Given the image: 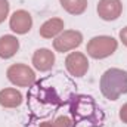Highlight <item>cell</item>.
Instances as JSON below:
<instances>
[{
	"label": "cell",
	"mask_w": 127,
	"mask_h": 127,
	"mask_svg": "<svg viewBox=\"0 0 127 127\" xmlns=\"http://www.w3.org/2000/svg\"><path fill=\"white\" fill-rule=\"evenodd\" d=\"M102 95L109 100H117L121 95L127 93V71L121 68L106 69L99 81Z\"/></svg>",
	"instance_id": "cell-1"
},
{
	"label": "cell",
	"mask_w": 127,
	"mask_h": 127,
	"mask_svg": "<svg viewBox=\"0 0 127 127\" xmlns=\"http://www.w3.org/2000/svg\"><path fill=\"white\" fill-rule=\"evenodd\" d=\"M118 47V41L111 35H96L89 40L86 52L93 59H103L111 56Z\"/></svg>",
	"instance_id": "cell-2"
},
{
	"label": "cell",
	"mask_w": 127,
	"mask_h": 127,
	"mask_svg": "<svg viewBox=\"0 0 127 127\" xmlns=\"http://www.w3.org/2000/svg\"><path fill=\"white\" fill-rule=\"evenodd\" d=\"M6 75L9 81L19 87H30L35 81V72L25 64H13L7 68Z\"/></svg>",
	"instance_id": "cell-3"
},
{
	"label": "cell",
	"mask_w": 127,
	"mask_h": 127,
	"mask_svg": "<svg viewBox=\"0 0 127 127\" xmlns=\"http://www.w3.org/2000/svg\"><path fill=\"white\" fill-rule=\"evenodd\" d=\"M83 41V34L77 30H66L62 31L55 40H53V47L56 52H69L77 49Z\"/></svg>",
	"instance_id": "cell-4"
},
{
	"label": "cell",
	"mask_w": 127,
	"mask_h": 127,
	"mask_svg": "<svg viewBox=\"0 0 127 127\" xmlns=\"http://www.w3.org/2000/svg\"><path fill=\"white\" fill-rule=\"evenodd\" d=\"M65 66H66V71L71 75L83 77V75H86V72L89 69L87 56L81 52H71L65 59Z\"/></svg>",
	"instance_id": "cell-5"
},
{
	"label": "cell",
	"mask_w": 127,
	"mask_h": 127,
	"mask_svg": "<svg viewBox=\"0 0 127 127\" xmlns=\"http://www.w3.org/2000/svg\"><path fill=\"white\" fill-rule=\"evenodd\" d=\"M96 10L103 21H115L121 16L123 3L121 0H99Z\"/></svg>",
	"instance_id": "cell-6"
},
{
	"label": "cell",
	"mask_w": 127,
	"mask_h": 127,
	"mask_svg": "<svg viewBox=\"0 0 127 127\" xmlns=\"http://www.w3.org/2000/svg\"><path fill=\"white\" fill-rule=\"evenodd\" d=\"M9 27L16 34H27L32 27V16L24 9L15 10L9 19Z\"/></svg>",
	"instance_id": "cell-7"
},
{
	"label": "cell",
	"mask_w": 127,
	"mask_h": 127,
	"mask_svg": "<svg viewBox=\"0 0 127 127\" xmlns=\"http://www.w3.org/2000/svg\"><path fill=\"white\" fill-rule=\"evenodd\" d=\"M32 65L35 69L46 72L53 68L55 65V53L49 49H37L32 55Z\"/></svg>",
	"instance_id": "cell-8"
},
{
	"label": "cell",
	"mask_w": 127,
	"mask_h": 127,
	"mask_svg": "<svg viewBox=\"0 0 127 127\" xmlns=\"http://www.w3.org/2000/svg\"><path fill=\"white\" fill-rule=\"evenodd\" d=\"M19 49V40L15 35L6 34L0 37V58L1 59H9L12 58Z\"/></svg>",
	"instance_id": "cell-9"
},
{
	"label": "cell",
	"mask_w": 127,
	"mask_h": 127,
	"mask_svg": "<svg viewBox=\"0 0 127 127\" xmlns=\"http://www.w3.org/2000/svg\"><path fill=\"white\" fill-rule=\"evenodd\" d=\"M64 27V21L61 18H50L47 19L38 30V34L43 37V38H52V37H58L61 32H62Z\"/></svg>",
	"instance_id": "cell-10"
},
{
	"label": "cell",
	"mask_w": 127,
	"mask_h": 127,
	"mask_svg": "<svg viewBox=\"0 0 127 127\" xmlns=\"http://www.w3.org/2000/svg\"><path fill=\"white\" fill-rule=\"evenodd\" d=\"M22 103V95L19 90L7 87L0 90V105L3 108H16Z\"/></svg>",
	"instance_id": "cell-11"
},
{
	"label": "cell",
	"mask_w": 127,
	"mask_h": 127,
	"mask_svg": "<svg viewBox=\"0 0 127 127\" xmlns=\"http://www.w3.org/2000/svg\"><path fill=\"white\" fill-rule=\"evenodd\" d=\"M59 3L71 15H81L87 9V0H59Z\"/></svg>",
	"instance_id": "cell-12"
},
{
	"label": "cell",
	"mask_w": 127,
	"mask_h": 127,
	"mask_svg": "<svg viewBox=\"0 0 127 127\" xmlns=\"http://www.w3.org/2000/svg\"><path fill=\"white\" fill-rule=\"evenodd\" d=\"M38 127H75V123L69 117L61 115L55 121H43V123H40Z\"/></svg>",
	"instance_id": "cell-13"
},
{
	"label": "cell",
	"mask_w": 127,
	"mask_h": 127,
	"mask_svg": "<svg viewBox=\"0 0 127 127\" xmlns=\"http://www.w3.org/2000/svg\"><path fill=\"white\" fill-rule=\"evenodd\" d=\"M9 1L7 0H0V24L4 22V19L9 15Z\"/></svg>",
	"instance_id": "cell-14"
},
{
	"label": "cell",
	"mask_w": 127,
	"mask_h": 127,
	"mask_svg": "<svg viewBox=\"0 0 127 127\" xmlns=\"http://www.w3.org/2000/svg\"><path fill=\"white\" fill-rule=\"evenodd\" d=\"M120 120L127 124V103H124V105L120 108Z\"/></svg>",
	"instance_id": "cell-15"
},
{
	"label": "cell",
	"mask_w": 127,
	"mask_h": 127,
	"mask_svg": "<svg viewBox=\"0 0 127 127\" xmlns=\"http://www.w3.org/2000/svg\"><path fill=\"white\" fill-rule=\"evenodd\" d=\"M120 40H121V43L127 47V27H124V28L120 31Z\"/></svg>",
	"instance_id": "cell-16"
}]
</instances>
